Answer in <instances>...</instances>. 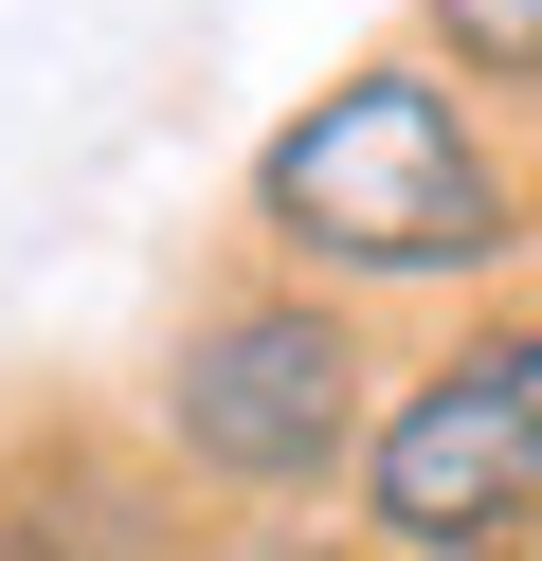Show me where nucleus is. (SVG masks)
<instances>
[{"mask_svg": "<svg viewBox=\"0 0 542 561\" xmlns=\"http://www.w3.org/2000/svg\"><path fill=\"white\" fill-rule=\"evenodd\" d=\"M253 218H272V254H308L325 290H434V272H488L506 236H524V199H506L488 127L452 110L434 55H361V73H325L308 110L253 146Z\"/></svg>", "mask_w": 542, "mask_h": 561, "instance_id": "obj_1", "label": "nucleus"}, {"mask_svg": "<svg viewBox=\"0 0 542 561\" xmlns=\"http://www.w3.org/2000/svg\"><path fill=\"white\" fill-rule=\"evenodd\" d=\"M361 327H344V290H235V308H199L181 327V363H163V435H181V471H217V489H253V507H308L325 471H361V435H380V399H361Z\"/></svg>", "mask_w": 542, "mask_h": 561, "instance_id": "obj_2", "label": "nucleus"}, {"mask_svg": "<svg viewBox=\"0 0 542 561\" xmlns=\"http://www.w3.org/2000/svg\"><path fill=\"white\" fill-rule=\"evenodd\" d=\"M524 507H542V327H470V344H434L380 399L361 525H380L397 561H488Z\"/></svg>", "mask_w": 542, "mask_h": 561, "instance_id": "obj_3", "label": "nucleus"}, {"mask_svg": "<svg viewBox=\"0 0 542 561\" xmlns=\"http://www.w3.org/2000/svg\"><path fill=\"white\" fill-rule=\"evenodd\" d=\"M434 55H470L488 91H542V0H416Z\"/></svg>", "mask_w": 542, "mask_h": 561, "instance_id": "obj_4", "label": "nucleus"}, {"mask_svg": "<svg viewBox=\"0 0 542 561\" xmlns=\"http://www.w3.org/2000/svg\"><path fill=\"white\" fill-rule=\"evenodd\" d=\"M217 561H344V543H308V525H253V543H217Z\"/></svg>", "mask_w": 542, "mask_h": 561, "instance_id": "obj_5", "label": "nucleus"}, {"mask_svg": "<svg viewBox=\"0 0 542 561\" xmlns=\"http://www.w3.org/2000/svg\"><path fill=\"white\" fill-rule=\"evenodd\" d=\"M0 561H36V543H19V525H0Z\"/></svg>", "mask_w": 542, "mask_h": 561, "instance_id": "obj_6", "label": "nucleus"}, {"mask_svg": "<svg viewBox=\"0 0 542 561\" xmlns=\"http://www.w3.org/2000/svg\"><path fill=\"white\" fill-rule=\"evenodd\" d=\"M488 561H524V543H488Z\"/></svg>", "mask_w": 542, "mask_h": 561, "instance_id": "obj_7", "label": "nucleus"}]
</instances>
